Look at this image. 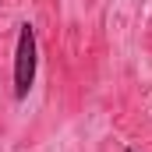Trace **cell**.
Segmentation results:
<instances>
[{
  "label": "cell",
  "instance_id": "obj_1",
  "mask_svg": "<svg viewBox=\"0 0 152 152\" xmlns=\"http://www.w3.org/2000/svg\"><path fill=\"white\" fill-rule=\"evenodd\" d=\"M36 64H39V50H36V28L32 25H18V46H14V99H28L32 85H36Z\"/></svg>",
  "mask_w": 152,
  "mask_h": 152
},
{
  "label": "cell",
  "instance_id": "obj_2",
  "mask_svg": "<svg viewBox=\"0 0 152 152\" xmlns=\"http://www.w3.org/2000/svg\"><path fill=\"white\" fill-rule=\"evenodd\" d=\"M124 152H134V149H124Z\"/></svg>",
  "mask_w": 152,
  "mask_h": 152
}]
</instances>
